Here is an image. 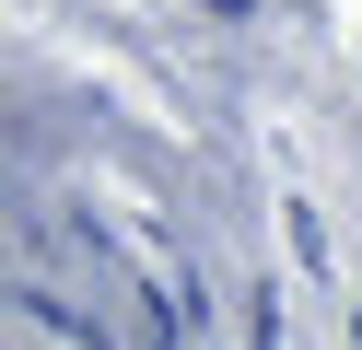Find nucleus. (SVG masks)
<instances>
[{"label": "nucleus", "instance_id": "f257e3e1", "mask_svg": "<svg viewBox=\"0 0 362 350\" xmlns=\"http://www.w3.org/2000/svg\"><path fill=\"white\" fill-rule=\"evenodd\" d=\"M222 12H245V0H222Z\"/></svg>", "mask_w": 362, "mask_h": 350}]
</instances>
